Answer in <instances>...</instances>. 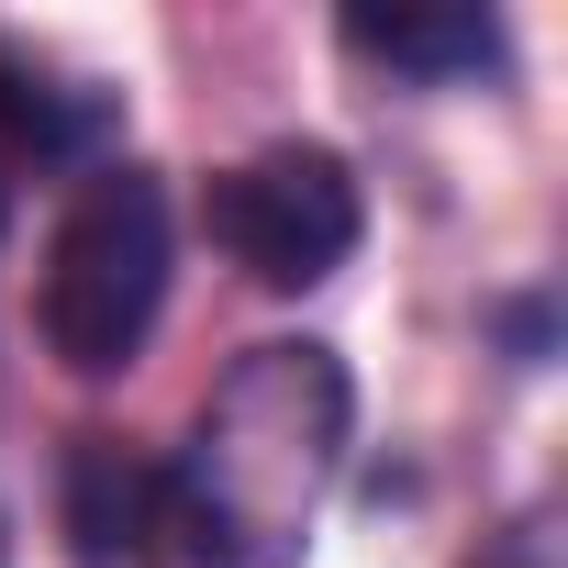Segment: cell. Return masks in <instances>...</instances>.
I'll list each match as a JSON object with an SVG mask.
<instances>
[{
  "label": "cell",
  "mask_w": 568,
  "mask_h": 568,
  "mask_svg": "<svg viewBox=\"0 0 568 568\" xmlns=\"http://www.w3.org/2000/svg\"><path fill=\"white\" fill-rule=\"evenodd\" d=\"M335 45L368 57V68H390V79H424V90H446V79H501V68H513V34H501V12H479V0H424V12H346Z\"/></svg>",
  "instance_id": "cell-4"
},
{
  "label": "cell",
  "mask_w": 568,
  "mask_h": 568,
  "mask_svg": "<svg viewBox=\"0 0 568 568\" xmlns=\"http://www.w3.org/2000/svg\"><path fill=\"white\" fill-rule=\"evenodd\" d=\"M168 278H179V201L145 156H101L34 267V335L68 379H123L168 313Z\"/></svg>",
  "instance_id": "cell-2"
},
{
  "label": "cell",
  "mask_w": 568,
  "mask_h": 568,
  "mask_svg": "<svg viewBox=\"0 0 568 568\" xmlns=\"http://www.w3.org/2000/svg\"><path fill=\"white\" fill-rule=\"evenodd\" d=\"M468 568H557V557H546V524H501Z\"/></svg>",
  "instance_id": "cell-7"
},
{
  "label": "cell",
  "mask_w": 568,
  "mask_h": 568,
  "mask_svg": "<svg viewBox=\"0 0 568 568\" xmlns=\"http://www.w3.org/2000/svg\"><path fill=\"white\" fill-rule=\"evenodd\" d=\"M490 335L513 346V368H546L557 357V302L546 291H513V302H490Z\"/></svg>",
  "instance_id": "cell-6"
},
{
  "label": "cell",
  "mask_w": 568,
  "mask_h": 568,
  "mask_svg": "<svg viewBox=\"0 0 568 568\" xmlns=\"http://www.w3.org/2000/svg\"><path fill=\"white\" fill-rule=\"evenodd\" d=\"M112 123H123V101H112L101 79H57L45 57L0 45V134H12L23 156H90V168H101Z\"/></svg>",
  "instance_id": "cell-5"
},
{
  "label": "cell",
  "mask_w": 568,
  "mask_h": 568,
  "mask_svg": "<svg viewBox=\"0 0 568 568\" xmlns=\"http://www.w3.org/2000/svg\"><path fill=\"white\" fill-rule=\"evenodd\" d=\"M0 568H12V546H0Z\"/></svg>",
  "instance_id": "cell-9"
},
{
  "label": "cell",
  "mask_w": 568,
  "mask_h": 568,
  "mask_svg": "<svg viewBox=\"0 0 568 568\" xmlns=\"http://www.w3.org/2000/svg\"><path fill=\"white\" fill-rule=\"evenodd\" d=\"M357 446V368L324 335L245 346L190 435L134 468V568H302Z\"/></svg>",
  "instance_id": "cell-1"
},
{
  "label": "cell",
  "mask_w": 568,
  "mask_h": 568,
  "mask_svg": "<svg viewBox=\"0 0 568 568\" xmlns=\"http://www.w3.org/2000/svg\"><path fill=\"white\" fill-rule=\"evenodd\" d=\"M201 234L256 278V291H324V278L368 245V201H357V168L313 134H278L256 145L245 168H223L201 190Z\"/></svg>",
  "instance_id": "cell-3"
},
{
  "label": "cell",
  "mask_w": 568,
  "mask_h": 568,
  "mask_svg": "<svg viewBox=\"0 0 568 568\" xmlns=\"http://www.w3.org/2000/svg\"><path fill=\"white\" fill-rule=\"evenodd\" d=\"M0 234H12V190H0Z\"/></svg>",
  "instance_id": "cell-8"
}]
</instances>
